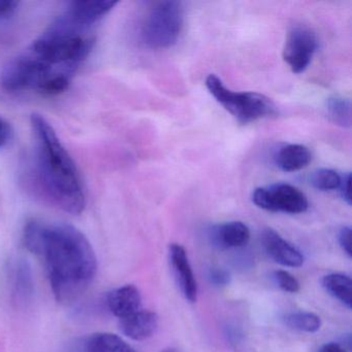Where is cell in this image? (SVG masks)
Segmentation results:
<instances>
[{
	"mask_svg": "<svg viewBox=\"0 0 352 352\" xmlns=\"http://www.w3.org/2000/svg\"><path fill=\"white\" fill-rule=\"evenodd\" d=\"M209 279L216 286H226L230 283V276L222 269H213L210 271Z\"/></svg>",
	"mask_w": 352,
	"mask_h": 352,
	"instance_id": "44dd1931",
	"label": "cell"
},
{
	"mask_svg": "<svg viewBox=\"0 0 352 352\" xmlns=\"http://www.w3.org/2000/svg\"><path fill=\"white\" fill-rule=\"evenodd\" d=\"M160 352H177V350L174 349V348H166V349L162 350Z\"/></svg>",
	"mask_w": 352,
	"mask_h": 352,
	"instance_id": "484cf974",
	"label": "cell"
},
{
	"mask_svg": "<svg viewBox=\"0 0 352 352\" xmlns=\"http://www.w3.org/2000/svg\"><path fill=\"white\" fill-rule=\"evenodd\" d=\"M252 201L257 207L267 211L288 214L304 213L309 207L306 195L300 189L285 183L255 189Z\"/></svg>",
	"mask_w": 352,
	"mask_h": 352,
	"instance_id": "5b68a950",
	"label": "cell"
},
{
	"mask_svg": "<svg viewBox=\"0 0 352 352\" xmlns=\"http://www.w3.org/2000/svg\"><path fill=\"white\" fill-rule=\"evenodd\" d=\"M107 304L115 316L124 318L141 310V294L135 286L124 285L109 294Z\"/></svg>",
	"mask_w": 352,
	"mask_h": 352,
	"instance_id": "7c38bea8",
	"label": "cell"
},
{
	"mask_svg": "<svg viewBox=\"0 0 352 352\" xmlns=\"http://www.w3.org/2000/svg\"><path fill=\"white\" fill-rule=\"evenodd\" d=\"M117 3V1L111 0L73 1L67 6V9L63 15L72 23L89 30L98 20L110 13Z\"/></svg>",
	"mask_w": 352,
	"mask_h": 352,
	"instance_id": "52a82bcc",
	"label": "cell"
},
{
	"mask_svg": "<svg viewBox=\"0 0 352 352\" xmlns=\"http://www.w3.org/2000/svg\"><path fill=\"white\" fill-rule=\"evenodd\" d=\"M342 177L339 173L329 168H322L316 170L311 178L313 186L319 190L331 191L339 189L341 185Z\"/></svg>",
	"mask_w": 352,
	"mask_h": 352,
	"instance_id": "ac0fdd59",
	"label": "cell"
},
{
	"mask_svg": "<svg viewBox=\"0 0 352 352\" xmlns=\"http://www.w3.org/2000/svg\"><path fill=\"white\" fill-rule=\"evenodd\" d=\"M338 241H339L340 246L343 249L344 252L348 256L351 257V228L349 226L342 228L339 234H338Z\"/></svg>",
	"mask_w": 352,
	"mask_h": 352,
	"instance_id": "ffe728a7",
	"label": "cell"
},
{
	"mask_svg": "<svg viewBox=\"0 0 352 352\" xmlns=\"http://www.w3.org/2000/svg\"><path fill=\"white\" fill-rule=\"evenodd\" d=\"M318 352H348L347 349L341 344L327 343L321 346Z\"/></svg>",
	"mask_w": 352,
	"mask_h": 352,
	"instance_id": "d4e9b609",
	"label": "cell"
},
{
	"mask_svg": "<svg viewBox=\"0 0 352 352\" xmlns=\"http://www.w3.org/2000/svg\"><path fill=\"white\" fill-rule=\"evenodd\" d=\"M158 317L148 310H139L120 319V329L126 337L135 341H144L155 333Z\"/></svg>",
	"mask_w": 352,
	"mask_h": 352,
	"instance_id": "30bf717a",
	"label": "cell"
},
{
	"mask_svg": "<svg viewBox=\"0 0 352 352\" xmlns=\"http://www.w3.org/2000/svg\"><path fill=\"white\" fill-rule=\"evenodd\" d=\"M284 321L290 329L304 333H316L321 327L320 317L311 312L289 313L284 317Z\"/></svg>",
	"mask_w": 352,
	"mask_h": 352,
	"instance_id": "e0dca14e",
	"label": "cell"
},
{
	"mask_svg": "<svg viewBox=\"0 0 352 352\" xmlns=\"http://www.w3.org/2000/svg\"><path fill=\"white\" fill-rule=\"evenodd\" d=\"M318 48L316 34L306 26H294L288 32L283 48V59L292 73L300 74L309 67Z\"/></svg>",
	"mask_w": 352,
	"mask_h": 352,
	"instance_id": "8992f818",
	"label": "cell"
},
{
	"mask_svg": "<svg viewBox=\"0 0 352 352\" xmlns=\"http://www.w3.org/2000/svg\"><path fill=\"white\" fill-rule=\"evenodd\" d=\"M13 137V129L5 119L0 118V148L5 147Z\"/></svg>",
	"mask_w": 352,
	"mask_h": 352,
	"instance_id": "603a6c76",
	"label": "cell"
},
{
	"mask_svg": "<svg viewBox=\"0 0 352 352\" xmlns=\"http://www.w3.org/2000/svg\"><path fill=\"white\" fill-rule=\"evenodd\" d=\"M321 283L327 294L337 298L348 309H351L352 281L349 276L340 273L329 274L323 277Z\"/></svg>",
	"mask_w": 352,
	"mask_h": 352,
	"instance_id": "9a60e30c",
	"label": "cell"
},
{
	"mask_svg": "<svg viewBox=\"0 0 352 352\" xmlns=\"http://www.w3.org/2000/svg\"><path fill=\"white\" fill-rule=\"evenodd\" d=\"M206 86L214 98L242 124L276 113L275 104L267 96L257 92L232 91L223 85L217 76H208Z\"/></svg>",
	"mask_w": 352,
	"mask_h": 352,
	"instance_id": "277c9868",
	"label": "cell"
},
{
	"mask_svg": "<svg viewBox=\"0 0 352 352\" xmlns=\"http://www.w3.org/2000/svg\"><path fill=\"white\" fill-rule=\"evenodd\" d=\"M19 7V3L12 0H0V20L11 17Z\"/></svg>",
	"mask_w": 352,
	"mask_h": 352,
	"instance_id": "7402d4cb",
	"label": "cell"
},
{
	"mask_svg": "<svg viewBox=\"0 0 352 352\" xmlns=\"http://www.w3.org/2000/svg\"><path fill=\"white\" fill-rule=\"evenodd\" d=\"M329 118L342 127L351 126V102L341 96H331L327 100Z\"/></svg>",
	"mask_w": 352,
	"mask_h": 352,
	"instance_id": "2e32d148",
	"label": "cell"
},
{
	"mask_svg": "<svg viewBox=\"0 0 352 352\" xmlns=\"http://www.w3.org/2000/svg\"><path fill=\"white\" fill-rule=\"evenodd\" d=\"M26 248L44 257L51 288L61 304L77 300L98 272L96 253L75 226L30 220L23 232Z\"/></svg>",
	"mask_w": 352,
	"mask_h": 352,
	"instance_id": "6da1fadb",
	"label": "cell"
},
{
	"mask_svg": "<svg viewBox=\"0 0 352 352\" xmlns=\"http://www.w3.org/2000/svg\"><path fill=\"white\" fill-rule=\"evenodd\" d=\"M350 183H351V175L348 174L344 175L342 177L341 185H340L339 189L341 190V195L343 197L344 201L351 205V192H350Z\"/></svg>",
	"mask_w": 352,
	"mask_h": 352,
	"instance_id": "cb8c5ba5",
	"label": "cell"
},
{
	"mask_svg": "<svg viewBox=\"0 0 352 352\" xmlns=\"http://www.w3.org/2000/svg\"><path fill=\"white\" fill-rule=\"evenodd\" d=\"M36 172L47 199L58 209L79 215L85 209L86 197L77 166L52 125L40 114H32Z\"/></svg>",
	"mask_w": 352,
	"mask_h": 352,
	"instance_id": "7a4b0ae2",
	"label": "cell"
},
{
	"mask_svg": "<svg viewBox=\"0 0 352 352\" xmlns=\"http://www.w3.org/2000/svg\"><path fill=\"white\" fill-rule=\"evenodd\" d=\"M312 160L308 148L298 144H290L280 148L275 156V162L284 172H296L306 168Z\"/></svg>",
	"mask_w": 352,
	"mask_h": 352,
	"instance_id": "4fadbf2b",
	"label": "cell"
},
{
	"mask_svg": "<svg viewBox=\"0 0 352 352\" xmlns=\"http://www.w3.org/2000/svg\"><path fill=\"white\" fill-rule=\"evenodd\" d=\"M184 11L174 0L154 3L148 12L143 26L142 40L151 49H166L174 46L182 32Z\"/></svg>",
	"mask_w": 352,
	"mask_h": 352,
	"instance_id": "3957f363",
	"label": "cell"
},
{
	"mask_svg": "<svg viewBox=\"0 0 352 352\" xmlns=\"http://www.w3.org/2000/svg\"><path fill=\"white\" fill-rule=\"evenodd\" d=\"M261 242L267 255L279 265L288 267H300L304 263L305 257L302 253L275 230L271 228L263 230Z\"/></svg>",
	"mask_w": 352,
	"mask_h": 352,
	"instance_id": "ba28073f",
	"label": "cell"
},
{
	"mask_svg": "<svg viewBox=\"0 0 352 352\" xmlns=\"http://www.w3.org/2000/svg\"><path fill=\"white\" fill-rule=\"evenodd\" d=\"M275 280L278 286L283 292H289V294H296V292H300V282L289 272L284 271V270L275 272Z\"/></svg>",
	"mask_w": 352,
	"mask_h": 352,
	"instance_id": "d6986e66",
	"label": "cell"
},
{
	"mask_svg": "<svg viewBox=\"0 0 352 352\" xmlns=\"http://www.w3.org/2000/svg\"><path fill=\"white\" fill-rule=\"evenodd\" d=\"M211 239L218 248H240L250 240V230L243 222H226L213 228Z\"/></svg>",
	"mask_w": 352,
	"mask_h": 352,
	"instance_id": "8fae6325",
	"label": "cell"
},
{
	"mask_svg": "<svg viewBox=\"0 0 352 352\" xmlns=\"http://www.w3.org/2000/svg\"><path fill=\"white\" fill-rule=\"evenodd\" d=\"M170 261L183 296L188 302H197L199 287L184 247L170 245Z\"/></svg>",
	"mask_w": 352,
	"mask_h": 352,
	"instance_id": "9c48e42d",
	"label": "cell"
},
{
	"mask_svg": "<svg viewBox=\"0 0 352 352\" xmlns=\"http://www.w3.org/2000/svg\"><path fill=\"white\" fill-rule=\"evenodd\" d=\"M85 352H137L119 336L110 333H94L85 340Z\"/></svg>",
	"mask_w": 352,
	"mask_h": 352,
	"instance_id": "5bb4252c",
	"label": "cell"
}]
</instances>
